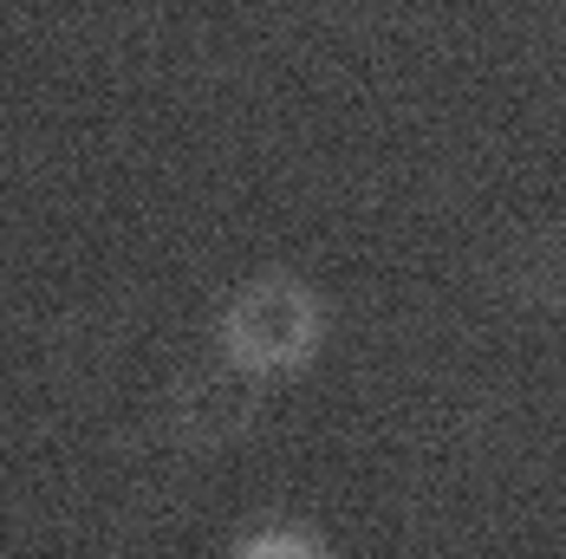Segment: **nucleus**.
I'll return each instance as SVG.
<instances>
[{
  "label": "nucleus",
  "mask_w": 566,
  "mask_h": 559,
  "mask_svg": "<svg viewBox=\"0 0 566 559\" xmlns=\"http://www.w3.org/2000/svg\"><path fill=\"white\" fill-rule=\"evenodd\" d=\"M326 351V299L293 267H261L234 280L216 306V358L248 384L300 378Z\"/></svg>",
  "instance_id": "nucleus-1"
},
{
  "label": "nucleus",
  "mask_w": 566,
  "mask_h": 559,
  "mask_svg": "<svg viewBox=\"0 0 566 559\" xmlns=\"http://www.w3.org/2000/svg\"><path fill=\"white\" fill-rule=\"evenodd\" d=\"M228 559H333L326 540L313 527H293V520H274V527H254L248 540H234Z\"/></svg>",
  "instance_id": "nucleus-2"
}]
</instances>
